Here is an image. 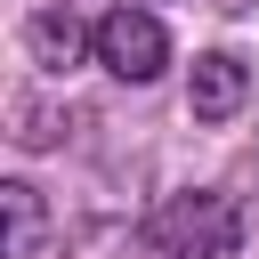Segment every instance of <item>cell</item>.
Wrapping results in <instances>:
<instances>
[{
    "label": "cell",
    "instance_id": "cell-1",
    "mask_svg": "<svg viewBox=\"0 0 259 259\" xmlns=\"http://www.w3.org/2000/svg\"><path fill=\"white\" fill-rule=\"evenodd\" d=\"M146 235L162 259H243V210L227 194H170Z\"/></svg>",
    "mask_w": 259,
    "mask_h": 259
},
{
    "label": "cell",
    "instance_id": "cell-2",
    "mask_svg": "<svg viewBox=\"0 0 259 259\" xmlns=\"http://www.w3.org/2000/svg\"><path fill=\"white\" fill-rule=\"evenodd\" d=\"M89 32H97V65H105L113 81H154V73L170 65V32H162V16H146V8H113V16H97Z\"/></svg>",
    "mask_w": 259,
    "mask_h": 259
},
{
    "label": "cell",
    "instance_id": "cell-3",
    "mask_svg": "<svg viewBox=\"0 0 259 259\" xmlns=\"http://www.w3.org/2000/svg\"><path fill=\"white\" fill-rule=\"evenodd\" d=\"M243 97H251V65H243L235 49L194 57V73H186V105H194V121H235Z\"/></svg>",
    "mask_w": 259,
    "mask_h": 259
},
{
    "label": "cell",
    "instance_id": "cell-4",
    "mask_svg": "<svg viewBox=\"0 0 259 259\" xmlns=\"http://www.w3.org/2000/svg\"><path fill=\"white\" fill-rule=\"evenodd\" d=\"M24 49H32V65H40V73H65V65H81V49H97V32H81V16H73V8H32Z\"/></svg>",
    "mask_w": 259,
    "mask_h": 259
},
{
    "label": "cell",
    "instance_id": "cell-5",
    "mask_svg": "<svg viewBox=\"0 0 259 259\" xmlns=\"http://www.w3.org/2000/svg\"><path fill=\"white\" fill-rule=\"evenodd\" d=\"M0 210H8V259H40V194L24 178L0 186Z\"/></svg>",
    "mask_w": 259,
    "mask_h": 259
},
{
    "label": "cell",
    "instance_id": "cell-6",
    "mask_svg": "<svg viewBox=\"0 0 259 259\" xmlns=\"http://www.w3.org/2000/svg\"><path fill=\"white\" fill-rule=\"evenodd\" d=\"M113 251H138V227H97L81 243V259H113Z\"/></svg>",
    "mask_w": 259,
    "mask_h": 259
}]
</instances>
